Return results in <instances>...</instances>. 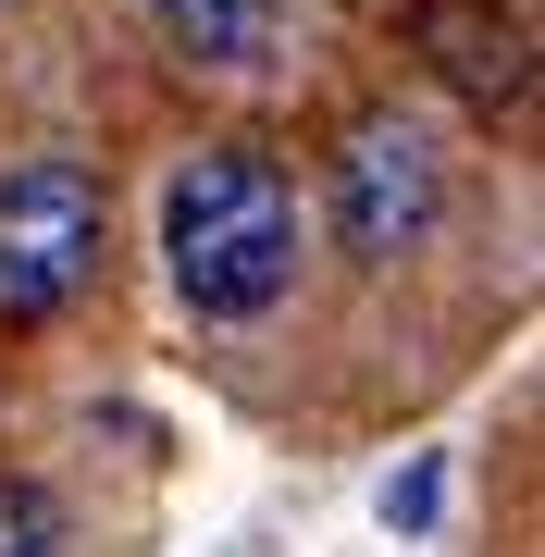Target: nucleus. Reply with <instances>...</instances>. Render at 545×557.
<instances>
[{
  "instance_id": "1",
  "label": "nucleus",
  "mask_w": 545,
  "mask_h": 557,
  "mask_svg": "<svg viewBox=\"0 0 545 557\" xmlns=\"http://www.w3.org/2000/svg\"><path fill=\"white\" fill-rule=\"evenodd\" d=\"M162 273L199 322H261L298 285V186L261 149H199L162 186Z\"/></svg>"
},
{
  "instance_id": "3",
  "label": "nucleus",
  "mask_w": 545,
  "mask_h": 557,
  "mask_svg": "<svg viewBox=\"0 0 545 557\" xmlns=\"http://www.w3.org/2000/svg\"><path fill=\"white\" fill-rule=\"evenodd\" d=\"M434 223H446V149L422 124H397V112L347 124V149H335V248L347 260H409Z\"/></svg>"
},
{
  "instance_id": "6",
  "label": "nucleus",
  "mask_w": 545,
  "mask_h": 557,
  "mask_svg": "<svg viewBox=\"0 0 545 557\" xmlns=\"http://www.w3.org/2000/svg\"><path fill=\"white\" fill-rule=\"evenodd\" d=\"M0 557H75V508L38 471H0Z\"/></svg>"
},
{
  "instance_id": "4",
  "label": "nucleus",
  "mask_w": 545,
  "mask_h": 557,
  "mask_svg": "<svg viewBox=\"0 0 545 557\" xmlns=\"http://www.w3.org/2000/svg\"><path fill=\"white\" fill-rule=\"evenodd\" d=\"M409 50H422L471 112H521L533 100V25L508 13V0H409Z\"/></svg>"
},
{
  "instance_id": "2",
  "label": "nucleus",
  "mask_w": 545,
  "mask_h": 557,
  "mask_svg": "<svg viewBox=\"0 0 545 557\" xmlns=\"http://www.w3.org/2000/svg\"><path fill=\"white\" fill-rule=\"evenodd\" d=\"M100 174H75V161H25V174H0V335H38L87 298V273H100Z\"/></svg>"
},
{
  "instance_id": "5",
  "label": "nucleus",
  "mask_w": 545,
  "mask_h": 557,
  "mask_svg": "<svg viewBox=\"0 0 545 557\" xmlns=\"http://www.w3.org/2000/svg\"><path fill=\"white\" fill-rule=\"evenodd\" d=\"M149 25L186 75H273L298 38V0H149Z\"/></svg>"
}]
</instances>
